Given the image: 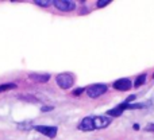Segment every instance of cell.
Returning <instances> with one entry per match:
<instances>
[{"mask_svg": "<svg viewBox=\"0 0 154 140\" xmlns=\"http://www.w3.org/2000/svg\"><path fill=\"white\" fill-rule=\"evenodd\" d=\"M79 130L84 131V132H89V131H95V127H93V117L87 116L81 120V123L79 124Z\"/></svg>", "mask_w": 154, "mask_h": 140, "instance_id": "obj_7", "label": "cell"}, {"mask_svg": "<svg viewBox=\"0 0 154 140\" xmlns=\"http://www.w3.org/2000/svg\"><path fill=\"white\" fill-rule=\"evenodd\" d=\"M108 4H109V0H104V1L99 0L97 1V7L99 8H103V7H106V5H108Z\"/></svg>", "mask_w": 154, "mask_h": 140, "instance_id": "obj_13", "label": "cell"}, {"mask_svg": "<svg viewBox=\"0 0 154 140\" xmlns=\"http://www.w3.org/2000/svg\"><path fill=\"white\" fill-rule=\"evenodd\" d=\"M145 82H146V74H141V76H138V78L135 79V82H134V86L138 88V86H141V85H143Z\"/></svg>", "mask_w": 154, "mask_h": 140, "instance_id": "obj_11", "label": "cell"}, {"mask_svg": "<svg viewBox=\"0 0 154 140\" xmlns=\"http://www.w3.org/2000/svg\"><path fill=\"white\" fill-rule=\"evenodd\" d=\"M82 92H85L84 88H79V89H75V90H73V96H80Z\"/></svg>", "mask_w": 154, "mask_h": 140, "instance_id": "obj_14", "label": "cell"}, {"mask_svg": "<svg viewBox=\"0 0 154 140\" xmlns=\"http://www.w3.org/2000/svg\"><path fill=\"white\" fill-rule=\"evenodd\" d=\"M35 4L39 5V7H49V5L53 4V1L51 0H35Z\"/></svg>", "mask_w": 154, "mask_h": 140, "instance_id": "obj_12", "label": "cell"}, {"mask_svg": "<svg viewBox=\"0 0 154 140\" xmlns=\"http://www.w3.org/2000/svg\"><path fill=\"white\" fill-rule=\"evenodd\" d=\"M85 92H87L88 97H91V98H97V97H100L101 94H104V93L107 92V85H106V84H95V85H91V86H88L87 89H85Z\"/></svg>", "mask_w": 154, "mask_h": 140, "instance_id": "obj_2", "label": "cell"}, {"mask_svg": "<svg viewBox=\"0 0 154 140\" xmlns=\"http://www.w3.org/2000/svg\"><path fill=\"white\" fill-rule=\"evenodd\" d=\"M111 121H112V119H109V117L95 116L93 117V127H95V130H104V128H107L111 124Z\"/></svg>", "mask_w": 154, "mask_h": 140, "instance_id": "obj_5", "label": "cell"}, {"mask_svg": "<svg viewBox=\"0 0 154 140\" xmlns=\"http://www.w3.org/2000/svg\"><path fill=\"white\" fill-rule=\"evenodd\" d=\"M153 78H154V74H153Z\"/></svg>", "mask_w": 154, "mask_h": 140, "instance_id": "obj_19", "label": "cell"}, {"mask_svg": "<svg viewBox=\"0 0 154 140\" xmlns=\"http://www.w3.org/2000/svg\"><path fill=\"white\" fill-rule=\"evenodd\" d=\"M15 88H16V84H14V82L3 84V85H0V93H2V92H7V90H11V89H15Z\"/></svg>", "mask_w": 154, "mask_h": 140, "instance_id": "obj_10", "label": "cell"}, {"mask_svg": "<svg viewBox=\"0 0 154 140\" xmlns=\"http://www.w3.org/2000/svg\"><path fill=\"white\" fill-rule=\"evenodd\" d=\"M146 131H149V132H154V124H147L146 125Z\"/></svg>", "mask_w": 154, "mask_h": 140, "instance_id": "obj_17", "label": "cell"}, {"mask_svg": "<svg viewBox=\"0 0 154 140\" xmlns=\"http://www.w3.org/2000/svg\"><path fill=\"white\" fill-rule=\"evenodd\" d=\"M56 82L61 89H69L75 84V78H73V74L70 73H61L56 77Z\"/></svg>", "mask_w": 154, "mask_h": 140, "instance_id": "obj_1", "label": "cell"}, {"mask_svg": "<svg viewBox=\"0 0 154 140\" xmlns=\"http://www.w3.org/2000/svg\"><path fill=\"white\" fill-rule=\"evenodd\" d=\"M134 130L138 131V130H139V125H138V124H135V125H134Z\"/></svg>", "mask_w": 154, "mask_h": 140, "instance_id": "obj_18", "label": "cell"}, {"mask_svg": "<svg viewBox=\"0 0 154 140\" xmlns=\"http://www.w3.org/2000/svg\"><path fill=\"white\" fill-rule=\"evenodd\" d=\"M134 100H135V96H134V94H131V96H128V97H127V98H126L125 104H130V103H131V101H134Z\"/></svg>", "mask_w": 154, "mask_h": 140, "instance_id": "obj_15", "label": "cell"}, {"mask_svg": "<svg viewBox=\"0 0 154 140\" xmlns=\"http://www.w3.org/2000/svg\"><path fill=\"white\" fill-rule=\"evenodd\" d=\"M53 109H54V106H42L41 111L42 112H50V111H53Z\"/></svg>", "mask_w": 154, "mask_h": 140, "instance_id": "obj_16", "label": "cell"}, {"mask_svg": "<svg viewBox=\"0 0 154 140\" xmlns=\"http://www.w3.org/2000/svg\"><path fill=\"white\" fill-rule=\"evenodd\" d=\"M29 78L35 82H48L50 79V74H37V73H30Z\"/></svg>", "mask_w": 154, "mask_h": 140, "instance_id": "obj_8", "label": "cell"}, {"mask_svg": "<svg viewBox=\"0 0 154 140\" xmlns=\"http://www.w3.org/2000/svg\"><path fill=\"white\" fill-rule=\"evenodd\" d=\"M53 5L58 11H62V12H70L76 8V3L72 1V0H54Z\"/></svg>", "mask_w": 154, "mask_h": 140, "instance_id": "obj_3", "label": "cell"}, {"mask_svg": "<svg viewBox=\"0 0 154 140\" xmlns=\"http://www.w3.org/2000/svg\"><path fill=\"white\" fill-rule=\"evenodd\" d=\"M122 113H123V111L119 108V106H116V108H112V109H109V111H107V115H108V116H112V117H118V116H120Z\"/></svg>", "mask_w": 154, "mask_h": 140, "instance_id": "obj_9", "label": "cell"}, {"mask_svg": "<svg viewBox=\"0 0 154 140\" xmlns=\"http://www.w3.org/2000/svg\"><path fill=\"white\" fill-rule=\"evenodd\" d=\"M114 88L119 92H126V90H130L133 88V82L128 78H120L114 82Z\"/></svg>", "mask_w": 154, "mask_h": 140, "instance_id": "obj_6", "label": "cell"}, {"mask_svg": "<svg viewBox=\"0 0 154 140\" xmlns=\"http://www.w3.org/2000/svg\"><path fill=\"white\" fill-rule=\"evenodd\" d=\"M34 130L37 131V132L42 133V135L48 136V138L54 139L57 136V131H58V128H57V127H51V125H35Z\"/></svg>", "mask_w": 154, "mask_h": 140, "instance_id": "obj_4", "label": "cell"}]
</instances>
